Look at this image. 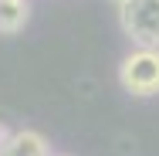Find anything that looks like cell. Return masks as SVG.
I'll return each mask as SVG.
<instances>
[{
  "instance_id": "obj_1",
  "label": "cell",
  "mask_w": 159,
  "mask_h": 156,
  "mask_svg": "<svg viewBox=\"0 0 159 156\" xmlns=\"http://www.w3.org/2000/svg\"><path fill=\"white\" fill-rule=\"evenodd\" d=\"M119 82L135 98L159 95V48H135L125 54L119 64Z\"/></svg>"
},
{
  "instance_id": "obj_2",
  "label": "cell",
  "mask_w": 159,
  "mask_h": 156,
  "mask_svg": "<svg viewBox=\"0 0 159 156\" xmlns=\"http://www.w3.org/2000/svg\"><path fill=\"white\" fill-rule=\"evenodd\" d=\"M119 24L135 48H159V0H129L119 7Z\"/></svg>"
},
{
  "instance_id": "obj_3",
  "label": "cell",
  "mask_w": 159,
  "mask_h": 156,
  "mask_svg": "<svg viewBox=\"0 0 159 156\" xmlns=\"http://www.w3.org/2000/svg\"><path fill=\"white\" fill-rule=\"evenodd\" d=\"M3 156H48V139L34 129H17V132H10Z\"/></svg>"
},
{
  "instance_id": "obj_4",
  "label": "cell",
  "mask_w": 159,
  "mask_h": 156,
  "mask_svg": "<svg viewBox=\"0 0 159 156\" xmlns=\"http://www.w3.org/2000/svg\"><path fill=\"white\" fill-rule=\"evenodd\" d=\"M27 17H31L27 0H0V34H17V31H24Z\"/></svg>"
},
{
  "instance_id": "obj_5",
  "label": "cell",
  "mask_w": 159,
  "mask_h": 156,
  "mask_svg": "<svg viewBox=\"0 0 159 156\" xmlns=\"http://www.w3.org/2000/svg\"><path fill=\"white\" fill-rule=\"evenodd\" d=\"M7 139H10V129L0 122V153H3V146H7Z\"/></svg>"
},
{
  "instance_id": "obj_6",
  "label": "cell",
  "mask_w": 159,
  "mask_h": 156,
  "mask_svg": "<svg viewBox=\"0 0 159 156\" xmlns=\"http://www.w3.org/2000/svg\"><path fill=\"white\" fill-rule=\"evenodd\" d=\"M112 3H119V7H122V3H129V0H112Z\"/></svg>"
},
{
  "instance_id": "obj_7",
  "label": "cell",
  "mask_w": 159,
  "mask_h": 156,
  "mask_svg": "<svg viewBox=\"0 0 159 156\" xmlns=\"http://www.w3.org/2000/svg\"><path fill=\"white\" fill-rule=\"evenodd\" d=\"M0 156H3V153H0Z\"/></svg>"
}]
</instances>
